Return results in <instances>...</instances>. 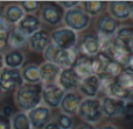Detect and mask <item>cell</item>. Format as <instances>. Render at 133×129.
Wrapping results in <instances>:
<instances>
[{
  "label": "cell",
  "instance_id": "6da1fadb",
  "mask_svg": "<svg viewBox=\"0 0 133 129\" xmlns=\"http://www.w3.org/2000/svg\"><path fill=\"white\" fill-rule=\"evenodd\" d=\"M41 92V84H37V85L23 84L21 87L15 91V94H14V101H15L16 107L20 108V112L28 113L35 107L40 106L42 102Z\"/></svg>",
  "mask_w": 133,
  "mask_h": 129
},
{
  "label": "cell",
  "instance_id": "7a4b0ae2",
  "mask_svg": "<svg viewBox=\"0 0 133 129\" xmlns=\"http://www.w3.org/2000/svg\"><path fill=\"white\" fill-rule=\"evenodd\" d=\"M77 114L84 121V123L96 126L104 118L101 100L97 98H84L79 104Z\"/></svg>",
  "mask_w": 133,
  "mask_h": 129
},
{
  "label": "cell",
  "instance_id": "3957f363",
  "mask_svg": "<svg viewBox=\"0 0 133 129\" xmlns=\"http://www.w3.org/2000/svg\"><path fill=\"white\" fill-rule=\"evenodd\" d=\"M62 21L66 28L77 33V32H82V30L87 29L89 27L91 18L83 11V8L76 7V8L64 12Z\"/></svg>",
  "mask_w": 133,
  "mask_h": 129
},
{
  "label": "cell",
  "instance_id": "277c9868",
  "mask_svg": "<svg viewBox=\"0 0 133 129\" xmlns=\"http://www.w3.org/2000/svg\"><path fill=\"white\" fill-rule=\"evenodd\" d=\"M51 43L58 47L62 50H71L76 48V44L78 42L77 33L69 29L66 27H60L57 29L53 30L50 33Z\"/></svg>",
  "mask_w": 133,
  "mask_h": 129
},
{
  "label": "cell",
  "instance_id": "5b68a950",
  "mask_svg": "<svg viewBox=\"0 0 133 129\" xmlns=\"http://www.w3.org/2000/svg\"><path fill=\"white\" fill-rule=\"evenodd\" d=\"M64 11L58 4L55 2H46L40 8V21L41 23H46L47 26H58L62 22Z\"/></svg>",
  "mask_w": 133,
  "mask_h": 129
},
{
  "label": "cell",
  "instance_id": "8992f818",
  "mask_svg": "<svg viewBox=\"0 0 133 129\" xmlns=\"http://www.w3.org/2000/svg\"><path fill=\"white\" fill-rule=\"evenodd\" d=\"M23 84L25 83L22 80L20 70L4 67L0 71V90L1 92L16 91Z\"/></svg>",
  "mask_w": 133,
  "mask_h": 129
},
{
  "label": "cell",
  "instance_id": "52a82bcc",
  "mask_svg": "<svg viewBox=\"0 0 133 129\" xmlns=\"http://www.w3.org/2000/svg\"><path fill=\"white\" fill-rule=\"evenodd\" d=\"M64 94L65 92L56 83L42 85V92H41L42 101L44 102V106L48 107L49 109L58 108Z\"/></svg>",
  "mask_w": 133,
  "mask_h": 129
},
{
  "label": "cell",
  "instance_id": "ba28073f",
  "mask_svg": "<svg viewBox=\"0 0 133 129\" xmlns=\"http://www.w3.org/2000/svg\"><path fill=\"white\" fill-rule=\"evenodd\" d=\"M77 54L87 57H94L99 52V40L98 35L95 33H88L84 34L76 44Z\"/></svg>",
  "mask_w": 133,
  "mask_h": 129
},
{
  "label": "cell",
  "instance_id": "9c48e42d",
  "mask_svg": "<svg viewBox=\"0 0 133 129\" xmlns=\"http://www.w3.org/2000/svg\"><path fill=\"white\" fill-rule=\"evenodd\" d=\"M95 27H96V30H97V35L105 36V37H113L116 32L119 28V23H118L117 20H115L109 14L103 13L97 16Z\"/></svg>",
  "mask_w": 133,
  "mask_h": 129
},
{
  "label": "cell",
  "instance_id": "30bf717a",
  "mask_svg": "<svg viewBox=\"0 0 133 129\" xmlns=\"http://www.w3.org/2000/svg\"><path fill=\"white\" fill-rule=\"evenodd\" d=\"M27 116L33 129H43L44 126L51 121V111L44 105H40L28 112Z\"/></svg>",
  "mask_w": 133,
  "mask_h": 129
},
{
  "label": "cell",
  "instance_id": "8fae6325",
  "mask_svg": "<svg viewBox=\"0 0 133 129\" xmlns=\"http://www.w3.org/2000/svg\"><path fill=\"white\" fill-rule=\"evenodd\" d=\"M108 14L115 20H127L132 16L133 2L132 1H110L106 4Z\"/></svg>",
  "mask_w": 133,
  "mask_h": 129
},
{
  "label": "cell",
  "instance_id": "7c38bea8",
  "mask_svg": "<svg viewBox=\"0 0 133 129\" xmlns=\"http://www.w3.org/2000/svg\"><path fill=\"white\" fill-rule=\"evenodd\" d=\"M124 100L116 99V98L111 97H104L101 100V106H102V112L103 115L109 119H116L123 115L125 107Z\"/></svg>",
  "mask_w": 133,
  "mask_h": 129
},
{
  "label": "cell",
  "instance_id": "4fadbf2b",
  "mask_svg": "<svg viewBox=\"0 0 133 129\" xmlns=\"http://www.w3.org/2000/svg\"><path fill=\"white\" fill-rule=\"evenodd\" d=\"M77 90L84 98H96L99 93V77L96 74H90L79 79Z\"/></svg>",
  "mask_w": 133,
  "mask_h": 129
},
{
  "label": "cell",
  "instance_id": "5bb4252c",
  "mask_svg": "<svg viewBox=\"0 0 133 129\" xmlns=\"http://www.w3.org/2000/svg\"><path fill=\"white\" fill-rule=\"evenodd\" d=\"M115 44L118 48L125 50L126 52L132 54L133 51V29L131 26H123L119 27L116 32L115 36Z\"/></svg>",
  "mask_w": 133,
  "mask_h": 129
},
{
  "label": "cell",
  "instance_id": "9a60e30c",
  "mask_svg": "<svg viewBox=\"0 0 133 129\" xmlns=\"http://www.w3.org/2000/svg\"><path fill=\"white\" fill-rule=\"evenodd\" d=\"M78 83H79V77L76 74L72 67L61 70L60 74L57 77V80H56V84L64 92H74L77 88Z\"/></svg>",
  "mask_w": 133,
  "mask_h": 129
},
{
  "label": "cell",
  "instance_id": "2e32d148",
  "mask_svg": "<svg viewBox=\"0 0 133 129\" xmlns=\"http://www.w3.org/2000/svg\"><path fill=\"white\" fill-rule=\"evenodd\" d=\"M15 28L27 37L41 29V21L36 14H25L23 18L16 23Z\"/></svg>",
  "mask_w": 133,
  "mask_h": 129
},
{
  "label": "cell",
  "instance_id": "e0dca14e",
  "mask_svg": "<svg viewBox=\"0 0 133 129\" xmlns=\"http://www.w3.org/2000/svg\"><path fill=\"white\" fill-rule=\"evenodd\" d=\"M51 43L50 35L47 30L40 29L39 32L34 33L28 37V44L29 49L34 52H43L46 48Z\"/></svg>",
  "mask_w": 133,
  "mask_h": 129
},
{
  "label": "cell",
  "instance_id": "ac0fdd59",
  "mask_svg": "<svg viewBox=\"0 0 133 129\" xmlns=\"http://www.w3.org/2000/svg\"><path fill=\"white\" fill-rule=\"evenodd\" d=\"M81 101H82V99L76 92H65L60 105L61 112L65 115H69L72 118L74 115L77 114Z\"/></svg>",
  "mask_w": 133,
  "mask_h": 129
},
{
  "label": "cell",
  "instance_id": "d6986e66",
  "mask_svg": "<svg viewBox=\"0 0 133 129\" xmlns=\"http://www.w3.org/2000/svg\"><path fill=\"white\" fill-rule=\"evenodd\" d=\"M40 76H41V84H54L57 80V77L61 72V69L54 63L43 62L41 65H39Z\"/></svg>",
  "mask_w": 133,
  "mask_h": 129
},
{
  "label": "cell",
  "instance_id": "ffe728a7",
  "mask_svg": "<svg viewBox=\"0 0 133 129\" xmlns=\"http://www.w3.org/2000/svg\"><path fill=\"white\" fill-rule=\"evenodd\" d=\"M28 44V37L25 34L18 30L15 26H12L11 30L8 33V36L6 40V45L9 50H21Z\"/></svg>",
  "mask_w": 133,
  "mask_h": 129
},
{
  "label": "cell",
  "instance_id": "44dd1931",
  "mask_svg": "<svg viewBox=\"0 0 133 129\" xmlns=\"http://www.w3.org/2000/svg\"><path fill=\"white\" fill-rule=\"evenodd\" d=\"M77 56H78V54H77L76 48L71 49V50H62V49H58V51L56 52L55 57H54V59H53V63L57 65L61 70L69 69V67H72Z\"/></svg>",
  "mask_w": 133,
  "mask_h": 129
},
{
  "label": "cell",
  "instance_id": "7402d4cb",
  "mask_svg": "<svg viewBox=\"0 0 133 129\" xmlns=\"http://www.w3.org/2000/svg\"><path fill=\"white\" fill-rule=\"evenodd\" d=\"M4 57V65L8 69H18L20 70L23 66L26 60L25 54L21 50H7L2 55Z\"/></svg>",
  "mask_w": 133,
  "mask_h": 129
},
{
  "label": "cell",
  "instance_id": "603a6c76",
  "mask_svg": "<svg viewBox=\"0 0 133 129\" xmlns=\"http://www.w3.org/2000/svg\"><path fill=\"white\" fill-rule=\"evenodd\" d=\"M25 15V12L20 7L19 4L12 2L8 4L2 9V18L9 26H16V23L21 20Z\"/></svg>",
  "mask_w": 133,
  "mask_h": 129
},
{
  "label": "cell",
  "instance_id": "cb8c5ba5",
  "mask_svg": "<svg viewBox=\"0 0 133 129\" xmlns=\"http://www.w3.org/2000/svg\"><path fill=\"white\" fill-rule=\"evenodd\" d=\"M20 72L25 84H29V85L41 84V76H40V69L37 64L34 63L27 64L20 70Z\"/></svg>",
  "mask_w": 133,
  "mask_h": 129
},
{
  "label": "cell",
  "instance_id": "d4e9b609",
  "mask_svg": "<svg viewBox=\"0 0 133 129\" xmlns=\"http://www.w3.org/2000/svg\"><path fill=\"white\" fill-rule=\"evenodd\" d=\"M112 60V58L109 57L108 55L103 52H98L96 56L91 57V70L92 74L96 76H103L105 74L106 69H108L110 62Z\"/></svg>",
  "mask_w": 133,
  "mask_h": 129
},
{
  "label": "cell",
  "instance_id": "484cf974",
  "mask_svg": "<svg viewBox=\"0 0 133 129\" xmlns=\"http://www.w3.org/2000/svg\"><path fill=\"white\" fill-rule=\"evenodd\" d=\"M72 70L76 72L79 79L88 77L90 74H92L91 70V58L87 57L83 55H78L75 59V63L72 65Z\"/></svg>",
  "mask_w": 133,
  "mask_h": 129
},
{
  "label": "cell",
  "instance_id": "4316f807",
  "mask_svg": "<svg viewBox=\"0 0 133 129\" xmlns=\"http://www.w3.org/2000/svg\"><path fill=\"white\" fill-rule=\"evenodd\" d=\"M106 8L105 1H96V0H88L83 1V11L91 18V16H98L104 13Z\"/></svg>",
  "mask_w": 133,
  "mask_h": 129
},
{
  "label": "cell",
  "instance_id": "83f0119b",
  "mask_svg": "<svg viewBox=\"0 0 133 129\" xmlns=\"http://www.w3.org/2000/svg\"><path fill=\"white\" fill-rule=\"evenodd\" d=\"M11 126L12 129H33L27 113L25 112H18L13 114L11 118Z\"/></svg>",
  "mask_w": 133,
  "mask_h": 129
},
{
  "label": "cell",
  "instance_id": "f1b7e54d",
  "mask_svg": "<svg viewBox=\"0 0 133 129\" xmlns=\"http://www.w3.org/2000/svg\"><path fill=\"white\" fill-rule=\"evenodd\" d=\"M116 81H117L118 85L122 88H124L125 91L132 92V90H133V72L123 70L119 76L116 78Z\"/></svg>",
  "mask_w": 133,
  "mask_h": 129
},
{
  "label": "cell",
  "instance_id": "f546056e",
  "mask_svg": "<svg viewBox=\"0 0 133 129\" xmlns=\"http://www.w3.org/2000/svg\"><path fill=\"white\" fill-rule=\"evenodd\" d=\"M54 121L56 122V125L58 126L60 129H72L74 126H75L74 119L71 118V116L65 115V114H63V113L57 114Z\"/></svg>",
  "mask_w": 133,
  "mask_h": 129
},
{
  "label": "cell",
  "instance_id": "4dcf8cb0",
  "mask_svg": "<svg viewBox=\"0 0 133 129\" xmlns=\"http://www.w3.org/2000/svg\"><path fill=\"white\" fill-rule=\"evenodd\" d=\"M19 5L25 12V14H35L40 9L41 4L40 1H21Z\"/></svg>",
  "mask_w": 133,
  "mask_h": 129
},
{
  "label": "cell",
  "instance_id": "1f68e13d",
  "mask_svg": "<svg viewBox=\"0 0 133 129\" xmlns=\"http://www.w3.org/2000/svg\"><path fill=\"white\" fill-rule=\"evenodd\" d=\"M122 71H123V66L119 64V63H117L116 60L112 59L110 62V64H109L108 69H106L105 74L109 77H112V78H117Z\"/></svg>",
  "mask_w": 133,
  "mask_h": 129
},
{
  "label": "cell",
  "instance_id": "d6a6232c",
  "mask_svg": "<svg viewBox=\"0 0 133 129\" xmlns=\"http://www.w3.org/2000/svg\"><path fill=\"white\" fill-rule=\"evenodd\" d=\"M11 28H12V26H9L4 20V18L0 20V42L6 43V40H7V36H8V33L11 30Z\"/></svg>",
  "mask_w": 133,
  "mask_h": 129
},
{
  "label": "cell",
  "instance_id": "836d02e7",
  "mask_svg": "<svg viewBox=\"0 0 133 129\" xmlns=\"http://www.w3.org/2000/svg\"><path fill=\"white\" fill-rule=\"evenodd\" d=\"M123 118L126 121H132L133 119V102L132 100H127L125 102V107H124V112H123Z\"/></svg>",
  "mask_w": 133,
  "mask_h": 129
},
{
  "label": "cell",
  "instance_id": "e575fe53",
  "mask_svg": "<svg viewBox=\"0 0 133 129\" xmlns=\"http://www.w3.org/2000/svg\"><path fill=\"white\" fill-rule=\"evenodd\" d=\"M61 7L63 8V11H69V9H72V8H76V7L79 6L81 2L79 1H58L57 2Z\"/></svg>",
  "mask_w": 133,
  "mask_h": 129
},
{
  "label": "cell",
  "instance_id": "d590c367",
  "mask_svg": "<svg viewBox=\"0 0 133 129\" xmlns=\"http://www.w3.org/2000/svg\"><path fill=\"white\" fill-rule=\"evenodd\" d=\"M0 129H12L11 119L6 118L1 113H0Z\"/></svg>",
  "mask_w": 133,
  "mask_h": 129
},
{
  "label": "cell",
  "instance_id": "8d00e7d4",
  "mask_svg": "<svg viewBox=\"0 0 133 129\" xmlns=\"http://www.w3.org/2000/svg\"><path fill=\"white\" fill-rule=\"evenodd\" d=\"M1 114H2V115H5L6 118H9V119H11L12 115H13V112H12V107L5 106L4 108H2V111H1Z\"/></svg>",
  "mask_w": 133,
  "mask_h": 129
},
{
  "label": "cell",
  "instance_id": "74e56055",
  "mask_svg": "<svg viewBox=\"0 0 133 129\" xmlns=\"http://www.w3.org/2000/svg\"><path fill=\"white\" fill-rule=\"evenodd\" d=\"M43 129H60L58 128V126L56 125V122L54 120H51L50 122H48L46 126H44V128Z\"/></svg>",
  "mask_w": 133,
  "mask_h": 129
},
{
  "label": "cell",
  "instance_id": "f35d334b",
  "mask_svg": "<svg viewBox=\"0 0 133 129\" xmlns=\"http://www.w3.org/2000/svg\"><path fill=\"white\" fill-rule=\"evenodd\" d=\"M96 127L95 126H91V125H88V123H81L79 126H77L76 129H95Z\"/></svg>",
  "mask_w": 133,
  "mask_h": 129
},
{
  "label": "cell",
  "instance_id": "ab89813d",
  "mask_svg": "<svg viewBox=\"0 0 133 129\" xmlns=\"http://www.w3.org/2000/svg\"><path fill=\"white\" fill-rule=\"evenodd\" d=\"M95 129H118V128L113 125H106L104 127H99V128H95Z\"/></svg>",
  "mask_w": 133,
  "mask_h": 129
},
{
  "label": "cell",
  "instance_id": "60d3db41",
  "mask_svg": "<svg viewBox=\"0 0 133 129\" xmlns=\"http://www.w3.org/2000/svg\"><path fill=\"white\" fill-rule=\"evenodd\" d=\"M4 67H5V65H4V57H2V54H0V71H1Z\"/></svg>",
  "mask_w": 133,
  "mask_h": 129
},
{
  "label": "cell",
  "instance_id": "b9f144b4",
  "mask_svg": "<svg viewBox=\"0 0 133 129\" xmlns=\"http://www.w3.org/2000/svg\"><path fill=\"white\" fill-rule=\"evenodd\" d=\"M1 19H2V8L0 7V20H1Z\"/></svg>",
  "mask_w": 133,
  "mask_h": 129
},
{
  "label": "cell",
  "instance_id": "7bdbcfd3",
  "mask_svg": "<svg viewBox=\"0 0 133 129\" xmlns=\"http://www.w3.org/2000/svg\"><path fill=\"white\" fill-rule=\"evenodd\" d=\"M1 93H2V92H1V90H0V97H1Z\"/></svg>",
  "mask_w": 133,
  "mask_h": 129
}]
</instances>
